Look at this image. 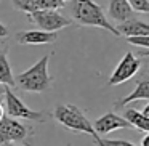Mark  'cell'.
I'll use <instances>...</instances> for the list:
<instances>
[{
	"label": "cell",
	"mask_w": 149,
	"mask_h": 146,
	"mask_svg": "<svg viewBox=\"0 0 149 146\" xmlns=\"http://www.w3.org/2000/svg\"><path fill=\"white\" fill-rule=\"evenodd\" d=\"M48 59L50 55H45L29 69L16 74L15 85L19 90L29 92V93H42L48 90L53 84V79L48 74Z\"/></svg>",
	"instance_id": "7a4b0ae2"
},
{
	"label": "cell",
	"mask_w": 149,
	"mask_h": 146,
	"mask_svg": "<svg viewBox=\"0 0 149 146\" xmlns=\"http://www.w3.org/2000/svg\"><path fill=\"white\" fill-rule=\"evenodd\" d=\"M116 29L123 37L149 36V23H144V21H139V20H128L125 23H120Z\"/></svg>",
	"instance_id": "30bf717a"
},
{
	"label": "cell",
	"mask_w": 149,
	"mask_h": 146,
	"mask_svg": "<svg viewBox=\"0 0 149 146\" xmlns=\"http://www.w3.org/2000/svg\"><path fill=\"white\" fill-rule=\"evenodd\" d=\"M0 85L5 87H16L15 85V75L11 72V66L8 61V48L0 47Z\"/></svg>",
	"instance_id": "4fadbf2b"
},
{
	"label": "cell",
	"mask_w": 149,
	"mask_h": 146,
	"mask_svg": "<svg viewBox=\"0 0 149 146\" xmlns=\"http://www.w3.org/2000/svg\"><path fill=\"white\" fill-rule=\"evenodd\" d=\"M5 85H0V103H2V101L5 100Z\"/></svg>",
	"instance_id": "44dd1931"
},
{
	"label": "cell",
	"mask_w": 149,
	"mask_h": 146,
	"mask_svg": "<svg viewBox=\"0 0 149 146\" xmlns=\"http://www.w3.org/2000/svg\"><path fill=\"white\" fill-rule=\"evenodd\" d=\"M127 42L132 43L135 47H141V48L149 50V36H138V37H127Z\"/></svg>",
	"instance_id": "ac0fdd59"
},
{
	"label": "cell",
	"mask_w": 149,
	"mask_h": 146,
	"mask_svg": "<svg viewBox=\"0 0 149 146\" xmlns=\"http://www.w3.org/2000/svg\"><path fill=\"white\" fill-rule=\"evenodd\" d=\"M139 68H141L139 58H136L132 52H127L123 55V58L119 61V64L116 66L114 72L111 74L109 80H107V85L114 87V85H119V84H123V82L130 80L139 71Z\"/></svg>",
	"instance_id": "52a82bcc"
},
{
	"label": "cell",
	"mask_w": 149,
	"mask_h": 146,
	"mask_svg": "<svg viewBox=\"0 0 149 146\" xmlns=\"http://www.w3.org/2000/svg\"><path fill=\"white\" fill-rule=\"evenodd\" d=\"M138 100H149V79L148 77H143L136 82L135 85V90L132 92L130 95H127L125 98H122L120 101H117L116 106L117 108H122L130 104L132 101H138Z\"/></svg>",
	"instance_id": "7c38bea8"
},
{
	"label": "cell",
	"mask_w": 149,
	"mask_h": 146,
	"mask_svg": "<svg viewBox=\"0 0 149 146\" xmlns=\"http://www.w3.org/2000/svg\"><path fill=\"white\" fill-rule=\"evenodd\" d=\"M96 143L100 146H138L127 141V140H107V138H101V136L96 140Z\"/></svg>",
	"instance_id": "2e32d148"
},
{
	"label": "cell",
	"mask_w": 149,
	"mask_h": 146,
	"mask_svg": "<svg viewBox=\"0 0 149 146\" xmlns=\"http://www.w3.org/2000/svg\"><path fill=\"white\" fill-rule=\"evenodd\" d=\"M27 16L40 31L45 32H56L71 24V20L63 16L58 10H37L29 13Z\"/></svg>",
	"instance_id": "8992f818"
},
{
	"label": "cell",
	"mask_w": 149,
	"mask_h": 146,
	"mask_svg": "<svg viewBox=\"0 0 149 146\" xmlns=\"http://www.w3.org/2000/svg\"><path fill=\"white\" fill-rule=\"evenodd\" d=\"M141 56H143V58H149V50H146V52H141Z\"/></svg>",
	"instance_id": "cb8c5ba5"
},
{
	"label": "cell",
	"mask_w": 149,
	"mask_h": 146,
	"mask_svg": "<svg viewBox=\"0 0 149 146\" xmlns=\"http://www.w3.org/2000/svg\"><path fill=\"white\" fill-rule=\"evenodd\" d=\"M141 146H149V133H146L141 138Z\"/></svg>",
	"instance_id": "ffe728a7"
},
{
	"label": "cell",
	"mask_w": 149,
	"mask_h": 146,
	"mask_svg": "<svg viewBox=\"0 0 149 146\" xmlns=\"http://www.w3.org/2000/svg\"><path fill=\"white\" fill-rule=\"evenodd\" d=\"M141 114H143V116H146V117H149V103L144 106V109L141 111Z\"/></svg>",
	"instance_id": "7402d4cb"
},
{
	"label": "cell",
	"mask_w": 149,
	"mask_h": 146,
	"mask_svg": "<svg viewBox=\"0 0 149 146\" xmlns=\"http://www.w3.org/2000/svg\"><path fill=\"white\" fill-rule=\"evenodd\" d=\"M148 3H149V0H148Z\"/></svg>",
	"instance_id": "83f0119b"
},
{
	"label": "cell",
	"mask_w": 149,
	"mask_h": 146,
	"mask_svg": "<svg viewBox=\"0 0 149 146\" xmlns=\"http://www.w3.org/2000/svg\"><path fill=\"white\" fill-rule=\"evenodd\" d=\"M34 133L32 127H26L18 119L10 116H3L0 120V143H15L19 141L23 145L29 146V136Z\"/></svg>",
	"instance_id": "5b68a950"
},
{
	"label": "cell",
	"mask_w": 149,
	"mask_h": 146,
	"mask_svg": "<svg viewBox=\"0 0 149 146\" xmlns=\"http://www.w3.org/2000/svg\"><path fill=\"white\" fill-rule=\"evenodd\" d=\"M58 2H63V3L66 5V3H68V2H69V0H58Z\"/></svg>",
	"instance_id": "484cf974"
},
{
	"label": "cell",
	"mask_w": 149,
	"mask_h": 146,
	"mask_svg": "<svg viewBox=\"0 0 149 146\" xmlns=\"http://www.w3.org/2000/svg\"><path fill=\"white\" fill-rule=\"evenodd\" d=\"M15 40L19 45H47L56 40V32H45L40 29L21 31L15 36Z\"/></svg>",
	"instance_id": "9c48e42d"
},
{
	"label": "cell",
	"mask_w": 149,
	"mask_h": 146,
	"mask_svg": "<svg viewBox=\"0 0 149 146\" xmlns=\"http://www.w3.org/2000/svg\"><path fill=\"white\" fill-rule=\"evenodd\" d=\"M53 117L64 129L71 130L74 133H87V135H91L95 138V141L100 138L93 129V124L87 119L84 111L80 108L74 106V104H58L55 108V111H53Z\"/></svg>",
	"instance_id": "3957f363"
},
{
	"label": "cell",
	"mask_w": 149,
	"mask_h": 146,
	"mask_svg": "<svg viewBox=\"0 0 149 146\" xmlns=\"http://www.w3.org/2000/svg\"><path fill=\"white\" fill-rule=\"evenodd\" d=\"M0 146H16L15 143H0Z\"/></svg>",
	"instance_id": "d4e9b609"
},
{
	"label": "cell",
	"mask_w": 149,
	"mask_h": 146,
	"mask_svg": "<svg viewBox=\"0 0 149 146\" xmlns=\"http://www.w3.org/2000/svg\"><path fill=\"white\" fill-rule=\"evenodd\" d=\"M69 10H71L74 21L80 26L101 27V29L111 32L112 36H120L116 26H112V23H109V20L106 18L103 8L98 3H95L93 0H71Z\"/></svg>",
	"instance_id": "6da1fadb"
},
{
	"label": "cell",
	"mask_w": 149,
	"mask_h": 146,
	"mask_svg": "<svg viewBox=\"0 0 149 146\" xmlns=\"http://www.w3.org/2000/svg\"><path fill=\"white\" fill-rule=\"evenodd\" d=\"M109 16L117 23H125L133 20V10L127 0H109Z\"/></svg>",
	"instance_id": "8fae6325"
},
{
	"label": "cell",
	"mask_w": 149,
	"mask_h": 146,
	"mask_svg": "<svg viewBox=\"0 0 149 146\" xmlns=\"http://www.w3.org/2000/svg\"><path fill=\"white\" fill-rule=\"evenodd\" d=\"M11 3H13V7L16 8V10L24 11V13H27V15L36 11V7H34L32 0H11Z\"/></svg>",
	"instance_id": "9a60e30c"
},
{
	"label": "cell",
	"mask_w": 149,
	"mask_h": 146,
	"mask_svg": "<svg viewBox=\"0 0 149 146\" xmlns=\"http://www.w3.org/2000/svg\"><path fill=\"white\" fill-rule=\"evenodd\" d=\"M68 146H72V145H71V143H69V145H68Z\"/></svg>",
	"instance_id": "4316f807"
},
{
	"label": "cell",
	"mask_w": 149,
	"mask_h": 146,
	"mask_svg": "<svg viewBox=\"0 0 149 146\" xmlns=\"http://www.w3.org/2000/svg\"><path fill=\"white\" fill-rule=\"evenodd\" d=\"M3 116H5V112H3V106H2V103H0V120L3 119Z\"/></svg>",
	"instance_id": "603a6c76"
},
{
	"label": "cell",
	"mask_w": 149,
	"mask_h": 146,
	"mask_svg": "<svg viewBox=\"0 0 149 146\" xmlns=\"http://www.w3.org/2000/svg\"><path fill=\"white\" fill-rule=\"evenodd\" d=\"M133 11L138 13H149V3L148 0H127Z\"/></svg>",
	"instance_id": "e0dca14e"
},
{
	"label": "cell",
	"mask_w": 149,
	"mask_h": 146,
	"mask_svg": "<svg viewBox=\"0 0 149 146\" xmlns=\"http://www.w3.org/2000/svg\"><path fill=\"white\" fill-rule=\"evenodd\" d=\"M5 109L7 114L13 119H24V120H32V122H43L47 120V116L39 111H32L23 103L19 96H16L10 87L5 88Z\"/></svg>",
	"instance_id": "277c9868"
},
{
	"label": "cell",
	"mask_w": 149,
	"mask_h": 146,
	"mask_svg": "<svg viewBox=\"0 0 149 146\" xmlns=\"http://www.w3.org/2000/svg\"><path fill=\"white\" fill-rule=\"evenodd\" d=\"M5 37H8V29L3 23H0V39H5Z\"/></svg>",
	"instance_id": "d6986e66"
},
{
	"label": "cell",
	"mask_w": 149,
	"mask_h": 146,
	"mask_svg": "<svg viewBox=\"0 0 149 146\" xmlns=\"http://www.w3.org/2000/svg\"><path fill=\"white\" fill-rule=\"evenodd\" d=\"M123 117L132 124L133 129H138V130H143V132L149 133V117L143 116L139 111L130 108V109L125 111V116H123Z\"/></svg>",
	"instance_id": "5bb4252c"
},
{
	"label": "cell",
	"mask_w": 149,
	"mask_h": 146,
	"mask_svg": "<svg viewBox=\"0 0 149 146\" xmlns=\"http://www.w3.org/2000/svg\"><path fill=\"white\" fill-rule=\"evenodd\" d=\"M93 129L96 132L98 136L101 135H107L111 132H116V130H122V129H133L132 124L125 119V117L119 116L116 112H106L104 116L98 117L93 124Z\"/></svg>",
	"instance_id": "ba28073f"
}]
</instances>
